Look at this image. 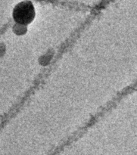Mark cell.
Listing matches in <instances>:
<instances>
[{
  "label": "cell",
  "mask_w": 137,
  "mask_h": 155,
  "mask_svg": "<svg viewBox=\"0 0 137 155\" xmlns=\"http://www.w3.org/2000/svg\"><path fill=\"white\" fill-rule=\"evenodd\" d=\"M34 7L30 1H24L18 3L13 11L14 19L21 24L30 23L34 18Z\"/></svg>",
  "instance_id": "6da1fadb"
}]
</instances>
